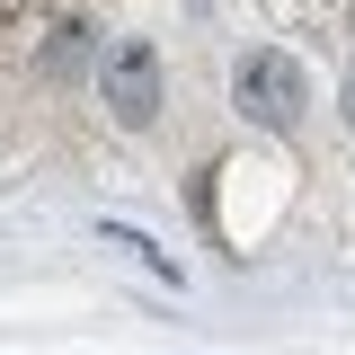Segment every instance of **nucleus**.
Returning <instances> with one entry per match:
<instances>
[{"instance_id":"f257e3e1","label":"nucleus","mask_w":355,"mask_h":355,"mask_svg":"<svg viewBox=\"0 0 355 355\" xmlns=\"http://www.w3.org/2000/svg\"><path fill=\"white\" fill-rule=\"evenodd\" d=\"M231 98H240V116H258L266 133H284V125L311 107V80H302V62H293V53H240Z\"/></svg>"},{"instance_id":"f03ea898","label":"nucleus","mask_w":355,"mask_h":355,"mask_svg":"<svg viewBox=\"0 0 355 355\" xmlns=\"http://www.w3.org/2000/svg\"><path fill=\"white\" fill-rule=\"evenodd\" d=\"M98 98H107L116 125L142 133L151 116H160V53H151L142 36H116V44H107V62H98Z\"/></svg>"},{"instance_id":"7ed1b4c3","label":"nucleus","mask_w":355,"mask_h":355,"mask_svg":"<svg viewBox=\"0 0 355 355\" xmlns=\"http://www.w3.org/2000/svg\"><path fill=\"white\" fill-rule=\"evenodd\" d=\"M347 125H355V71H347Z\"/></svg>"}]
</instances>
